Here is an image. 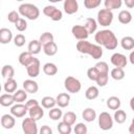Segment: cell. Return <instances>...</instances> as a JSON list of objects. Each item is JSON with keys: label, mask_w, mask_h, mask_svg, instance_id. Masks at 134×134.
<instances>
[{"label": "cell", "mask_w": 134, "mask_h": 134, "mask_svg": "<svg viewBox=\"0 0 134 134\" xmlns=\"http://www.w3.org/2000/svg\"><path fill=\"white\" fill-rule=\"evenodd\" d=\"M16 124V119L15 116L10 113V114H3L1 117V126L4 129H12L14 128Z\"/></svg>", "instance_id": "5bb4252c"}, {"label": "cell", "mask_w": 134, "mask_h": 134, "mask_svg": "<svg viewBox=\"0 0 134 134\" xmlns=\"http://www.w3.org/2000/svg\"><path fill=\"white\" fill-rule=\"evenodd\" d=\"M102 0H84V5L88 9H93L96 8L100 5Z\"/></svg>", "instance_id": "b9f144b4"}, {"label": "cell", "mask_w": 134, "mask_h": 134, "mask_svg": "<svg viewBox=\"0 0 134 134\" xmlns=\"http://www.w3.org/2000/svg\"><path fill=\"white\" fill-rule=\"evenodd\" d=\"M55 100H57V105L60 108H66L70 103V95L66 92H62L57 96Z\"/></svg>", "instance_id": "ac0fdd59"}, {"label": "cell", "mask_w": 134, "mask_h": 134, "mask_svg": "<svg viewBox=\"0 0 134 134\" xmlns=\"http://www.w3.org/2000/svg\"><path fill=\"white\" fill-rule=\"evenodd\" d=\"M40 133L41 134H51L52 133V130H51V128L50 127H48V126H42V128L40 129Z\"/></svg>", "instance_id": "681fc988"}, {"label": "cell", "mask_w": 134, "mask_h": 134, "mask_svg": "<svg viewBox=\"0 0 134 134\" xmlns=\"http://www.w3.org/2000/svg\"><path fill=\"white\" fill-rule=\"evenodd\" d=\"M88 31V34H94L96 28H97V21L94 20L93 18H87L86 19V22H85V25H84Z\"/></svg>", "instance_id": "83f0119b"}, {"label": "cell", "mask_w": 134, "mask_h": 134, "mask_svg": "<svg viewBox=\"0 0 134 134\" xmlns=\"http://www.w3.org/2000/svg\"><path fill=\"white\" fill-rule=\"evenodd\" d=\"M63 8L67 15H73L79 10V3L76 0H64Z\"/></svg>", "instance_id": "4fadbf2b"}, {"label": "cell", "mask_w": 134, "mask_h": 134, "mask_svg": "<svg viewBox=\"0 0 134 134\" xmlns=\"http://www.w3.org/2000/svg\"><path fill=\"white\" fill-rule=\"evenodd\" d=\"M126 6L128 8H133L134 7V0H124Z\"/></svg>", "instance_id": "816d5d0a"}, {"label": "cell", "mask_w": 134, "mask_h": 134, "mask_svg": "<svg viewBox=\"0 0 134 134\" xmlns=\"http://www.w3.org/2000/svg\"><path fill=\"white\" fill-rule=\"evenodd\" d=\"M41 105L45 109H51L57 105V100L51 96H44L41 100Z\"/></svg>", "instance_id": "836d02e7"}, {"label": "cell", "mask_w": 134, "mask_h": 134, "mask_svg": "<svg viewBox=\"0 0 134 134\" xmlns=\"http://www.w3.org/2000/svg\"><path fill=\"white\" fill-rule=\"evenodd\" d=\"M113 21V13L110 9L103 8L97 13V23L100 26H109Z\"/></svg>", "instance_id": "277c9868"}, {"label": "cell", "mask_w": 134, "mask_h": 134, "mask_svg": "<svg viewBox=\"0 0 134 134\" xmlns=\"http://www.w3.org/2000/svg\"><path fill=\"white\" fill-rule=\"evenodd\" d=\"M71 32L75 39L80 40H87L89 34L84 25H73L71 28Z\"/></svg>", "instance_id": "30bf717a"}, {"label": "cell", "mask_w": 134, "mask_h": 134, "mask_svg": "<svg viewBox=\"0 0 134 134\" xmlns=\"http://www.w3.org/2000/svg\"><path fill=\"white\" fill-rule=\"evenodd\" d=\"M19 63L22 65V66H25L27 67L34 60H35V57L32 53H30L29 51H24V52H21L20 55H19Z\"/></svg>", "instance_id": "e0dca14e"}, {"label": "cell", "mask_w": 134, "mask_h": 134, "mask_svg": "<svg viewBox=\"0 0 134 134\" xmlns=\"http://www.w3.org/2000/svg\"><path fill=\"white\" fill-rule=\"evenodd\" d=\"M28 114L31 118H34L35 120H40L43 115H44V110L42 109V107L40 105H37V106H34L31 108L28 109Z\"/></svg>", "instance_id": "2e32d148"}, {"label": "cell", "mask_w": 134, "mask_h": 134, "mask_svg": "<svg viewBox=\"0 0 134 134\" xmlns=\"http://www.w3.org/2000/svg\"><path fill=\"white\" fill-rule=\"evenodd\" d=\"M57 129H58L59 133H61V134H70V133H71V131H72L71 126H70V125H68V124H66V122H65V121H63V120H62L61 122H59V125H58Z\"/></svg>", "instance_id": "ab89813d"}, {"label": "cell", "mask_w": 134, "mask_h": 134, "mask_svg": "<svg viewBox=\"0 0 134 134\" xmlns=\"http://www.w3.org/2000/svg\"><path fill=\"white\" fill-rule=\"evenodd\" d=\"M14 98H15V102L16 103H23L26 100L27 98V92L24 90V89H19V90H16L14 93Z\"/></svg>", "instance_id": "d6a6232c"}, {"label": "cell", "mask_w": 134, "mask_h": 134, "mask_svg": "<svg viewBox=\"0 0 134 134\" xmlns=\"http://www.w3.org/2000/svg\"><path fill=\"white\" fill-rule=\"evenodd\" d=\"M64 87L69 93H77L82 88V84L76 77L67 76L64 81Z\"/></svg>", "instance_id": "5b68a950"}, {"label": "cell", "mask_w": 134, "mask_h": 134, "mask_svg": "<svg viewBox=\"0 0 134 134\" xmlns=\"http://www.w3.org/2000/svg\"><path fill=\"white\" fill-rule=\"evenodd\" d=\"M49 2H51V3H58V2H61V1H63V0H48Z\"/></svg>", "instance_id": "9f6ffc18"}, {"label": "cell", "mask_w": 134, "mask_h": 134, "mask_svg": "<svg viewBox=\"0 0 134 134\" xmlns=\"http://www.w3.org/2000/svg\"><path fill=\"white\" fill-rule=\"evenodd\" d=\"M43 14L50 18L52 21H60L63 18V13L53 5H47L43 8Z\"/></svg>", "instance_id": "ba28073f"}, {"label": "cell", "mask_w": 134, "mask_h": 134, "mask_svg": "<svg viewBox=\"0 0 134 134\" xmlns=\"http://www.w3.org/2000/svg\"><path fill=\"white\" fill-rule=\"evenodd\" d=\"M129 133L130 134H134V118L132 119V122H131V125L129 127Z\"/></svg>", "instance_id": "f5cc1de1"}, {"label": "cell", "mask_w": 134, "mask_h": 134, "mask_svg": "<svg viewBox=\"0 0 134 134\" xmlns=\"http://www.w3.org/2000/svg\"><path fill=\"white\" fill-rule=\"evenodd\" d=\"M76 49L83 54L91 55L94 60H98L103 57L102 46L98 44H92L87 40H80L76 43Z\"/></svg>", "instance_id": "7a4b0ae2"}, {"label": "cell", "mask_w": 134, "mask_h": 134, "mask_svg": "<svg viewBox=\"0 0 134 134\" xmlns=\"http://www.w3.org/2000/svg\"><path fill=\"white\" fill-rule=\"evenodd\" d=\"M15 102V98H14V95L12 93H4L0 96V105L3 106V107H12L14 105Z\"/></svg>", "instance_id": "ffe728a7"}, {"label": "cell", "mask_w": 134, "mask_h": 134, "mask_svg": "<svg viewBox=\"0 0 134 134\" xmlns=\"http://www.w3.org/2000/svg\"><path fill=\"white\" fill-rule=\"evenodd\" d=\"M130 108H131V110L134 112V96L130 99Z\"/></svg>", "instance_id": "11a10c76"}, {"label": "cell", "mask_w": 134, "mask_h": 134, "mask_svg": "<svg viewBox=\"0 0 134 134\" xmlns=\"http://www.w3.org/2000/svg\"><path fill=\"white\" fill-rule=\"evenodd\" d=\"M18 12L20 13L21 16L27 18L28 20H36L40 16V10L39 8L31 3H23L19 6Z\"/></svg>", "instance_id": "3957f363"}, {"label": "cell", "mask_w": 134, "mask_h": 134, "mask_svg": "<svg viewBox=\"0 0 134 134\" xmlns=\"http://www.w3.org/2000/svg\"><path fill=\"white\" fill-rule=\"evenodd\" d=\"M62 119H63V121H65L66 124L72 126V125H74V122H75V120H76V114H75L74 112H72V111H68V112H66L65 114H63Z\"/></svg>", "instance_id": "8d00e7d4"}, {"label": "cell", "mask_w": 134, "mask_h": 134, "mask_svg": "<svg viewBox=\"0 0 134 134\" xmlns=\"http://www.w3.org/2000/svg\"><path fill=\"white\" fill-rule=\"evenodd\" d=\"M13 40V32L8 28H1L0 29V43L1 44H7Z\"/></svg>", "instance_id": "d6986e66"}, {"label": "cell", "mask_w": 134, "mask_h": 134, "mask_svg": "<svg viewBox=\"0 0 134 134\" xmlns=\"http://www.w3.org/2000/svg\"><path fill=\"white\" fill-rule=\"evenodd\" d=\"M98 74H99V71L95 68V66L94 67H90L88 70H87V76H88V79L89 80H91V81H96V79H97V76H98Z\"/></svg>", "instance_id": "7bdbcfd3"}, {"label": "cell", "mask_w": 134, "mask_h": 134, "mask_svg": "<svg viewBox=\"0 0 134 134\" xmlns=\"http://www.w3.org/2000/svg\"><path fill=\"white\" fill-rule=\"evenodd\" d=\"M117 18H118V21L121 24H129L132 21V14L129 10L124 9V10H120L119 12Z\"/></svg>", "instance_id": "7402d4cb"}, {"label": "cell", "mask_w": 134, "mask_h": 134, "mask_svg": "<svg viewBox=\"0 0 134 134\" xmlns=\"http://www.w3.org/2000/svg\"><path fill=\"white\" fill-rule=\"evenodd\" d=\"M113 119L117 122V124H124L127 119V113L121 110V109H117L115 110L114 112V116H113Z\"/></svg>", "instance_id": "d590c367"}, {"label": "cell", "mask_w": 134, "mask_h": 134, "mask_svg": "<svg viewBox=\"0 0 134 134\" xmlns=\"http://www.w3.org/2000/svg\"><path fill=\"white\" fill-rule=\"evenodd\" d=\"M41 65H40V61L38 59L35 58V60L26 67V71H27V74L29 77H37L39 74H40V68Z\"/></svg>", "instance_id": "7c38bea8"}, {"label": "cell", "mask_w": 134, "mask_h": 134, "mask_svg": "<svg viewBox=\"0 0 134 134\" xmlns=\"http://www.w3.org/2000/svg\"><path fill=\"white\" fill-rule=\"evenodd\" d=\"M82 116H83L84 120H86V121H88V122H91V121H93V120L96 118V112H95V110L92 109V108H86V109L83 111Z\"/></svg>", "instance_id": "d4e9b609"}, {"label": "cell", "mask_w": 134, "mask_h": 134, "mask_svg": "<svg viewBox=\"0 0 134 134\" xmlns=\"http://www.w3.org/2000/svg\"><path fill=\"white\" fill-rule=\"evenodd\" d=\"M43 72L46 75L52 76V75L58 73V67L53 63H46V64L43 65Z\"/></svg>", "instance_id": "4316f807"}, {"label": "cell", "mask_w": 134, "mask_h": 134, "mask_svg": "<svg viewBox=\"0 0 134 134\" xmlns=\"http://www.w3.org/2000/svg\"><path fill=\"white\" fill-rule=\"evenodd\" d=\"M73 131H74L75 134H87L88 129H87V126H86L85 124H83V122H79V124L75 125Z\"/></svg>", "instance_id": "f6af8a7d"}, {"label": "cell", "mask_w": 134, "mask_h": 134, "mask_svg": "<svg viewBox=\"0 0 134 134\" xmlns=\"http://www.w3.org/2000/svg\"><path fill=\"white\" fill-rule=\"evenodd\" d=\"M15 27H16V29L18 30V31H24V30H26V28H27V23H26V21L23 19V18H20L16 23H15Z\"/></svg>", "instance_id": "bcb514c9"}, {"label": "cell", "mask_w": 134, "mask_h": 134, "mask_svg": "<svg viewBox=\"0 0 134 134\" xmlns=\"http://www.w3.org/2000/svg\"><path fill=\"white\" fill-rule=\"evenodd\" d=\"M112 65L114 67H119V68H124L127 66V63H128V59L126 58L125 54L122 53H119V52H115L111 55V59H110Z\"/></svg>", "instance_id": "9c48e42d"}, {"label": "cell", "mask_w": 134, "mask_h": 134, "mask_svg": "<svg viewBox=\"0 0 134 134\" xmlns=\"http://www.w3.org/2000/svg\"><path fill=\"white\" fill-rule=\"evenodd\" d=\"M42 47H43V46H42V44L40 43L39 40H32V41L29 42L27 49H28V51H29L30 53H32V54H38V53L41 51Z\"/></svg>", "instance_id": "603a6c76"}, {"label": "cell", "mask_w": 134, "mask_h": 134, "mask_svg": "<svg viewBox=\"0 0 134 134\" xmlns=\"http://www.w3.org/2000/svg\"><path fill=\"white\" fill-rule=\"evenodd\" d=\"M27 111H28V108H27L26 104L24 105L22 103H16V105H13L10 107V113L15 117H23V116H25Z\"/></svg>", "instance_id": "8fae6325"}, {"label": "cell", "mask_w": 134, "mask_h": 134, "mask_svg": "<svg viewBox=\"0 0 134 134\" xmlns=\"http://www.w3.org/2000/svg\"><path fill=\"white\" fill-rule=\"evenodd\" d=\"M48 115H49L50 119H52V120H59L60 118L63 117V112H62V110L60 108H54L53 107V108L50 109Z\"/></svg>", "instance_id": "f35d334b"}, {"label": "cell", "mask_w": 134, "mask_h": 134, "mask_svg": "<svg viewBox=\"0 0 134 134\" xmlns=\"http://www.w3.org/2000/svg\"><path fill=\"white\" fill-rule=\"evenodd\" d=\"M20 19V13L17 12V10H12L8 13L7 15V20L10 22V23H16L18 20Z\"/></svg>", "instance_id": "7dc6e473"}, {"label": "cell", "mask_w": 134, "mask_h": 134, "mask_svg": "<svg viewBox=\"0 0 134 134\" xmlns=\"http://www.w3.org/2000/svg\"><path fill=\"white\" fill-rule=\"evenodd\" d=\"M3 89L5 92L7 93H14L17 90V82L14 77L10 79H6L4 85H3Z\"/></svg>", "instance_id": "44dd1931"}, {"label": "cell", "mask_w": 134, "mask_h": 134, "mask_svg": "<svg viewBox=\"0 0 134 134\" xmlns=\"http://www.w3.org/2000/svg\"><path fill=\"white\" fill-rule=\"evenodd\" d=\"M120 45L125 50H132L134 48V38L127 36L120 40Z\"/></svg>", "instance_id": "484cf974"}, {"label": "cell", "mask_w": 134, "mask_h": 134, "mask_svg": "<svg viewBox=\"0 0 134 134\" xmlns=\"http://www.w3.org/2000/svg\"><path fill=\"white\" fill-rule=\"evenodd\" d=\"M98 127L104 130L108 131L113 127V118L108 112H102L98 116Z\"/></svg>", "instance_id": "8992f818"}, {"label": "cell", "mask_w": 134, "mask_h": 134, "mask_svg": "<svg viewBox=\"0 0 134 134\" xmlns=\"http://www.w3.org/2000/svg\"><path fill=\"white\" fill-rule=\"evenodd\" d=\"M37 105H40L37 99H29V100L26 102V106H27L28 109L31 108V107H34V106H37Z\"/></svg>", "instance_id": "f907efd6"}, {"label": "cell", "mask_w": 134, "mask_h": 134, "mask_svg": "<svg viewBox=\"0 0 134 134\" xmlns=\"http://www.w3.org/2000/svg\"><path fill=\"white\" fill-rule=\"evenodd\" d=\"M17 1H23V0H17Z\"/></svg>", "instance_id": "6f0895ef"}, {"label": "cell", "mask_w": 134, "mask_h": 134, "mask_svg": "<svg viewBox=\"0 0 134 134\" xmlns=\"http://www.w3.org/2000/svg\"><path fill=\"white\" fill-rule=\"evenodd\" d=\"M22 130L25 134H37L39 132L38 127H37V120L34 118L26 117L22 121Z\"/></svg>", "instance_id": "52a82bcc"}, {"label": "cell", "mask_w": 134, "mask_h": 134, "mask_svg": "<svg viewBox=\"0 0 134 134\" xmlns=\"http://www.w3.org/2000/svg\"><path fill=\"white\" fill-rule=\"evenodd\" d=\"M129 61H130V63H131L132 65H134V50L131 51V53H130V55H129Z\"/></svg>", "instance_id": "db71d44e"}, {"label": "cell", "mask_w": 134, "mask_h": 134, "mask_svg": "<svg viewBox=\"0 0 134 134\" xmlns=\"http://www.w3.org/2000/svg\"><path fill=\"white\" fill-rule=\"evenodd\" d=\"M39 41H40V43L42 44V46H44V45H46V44H48V43H50V42H53V35H52L51 32H48V31L43 32V34L40 36Z\"/></svg>", "instance_id": "74e56055"}, {"label": "cell", "mask_w": 134, "mask_h": 134, "mask_svg": "<svg viewBox=\"0 0 134 134\" xmlns=\"http://www.w3.org/2000/svg\"><path fill=\"white\" fill-rule=\"evenodd\" d=\"M23 89L28 93H37L39 90V85L36 81L28 79L23 82Z\"/></svg>", "instance_id": "9a60e30c"}, {"label": "cell", "mask_w": 134, "mask_h": 134, "mask_svg": "<svg viewBox=\"0 0 134 134\" xmlns=\"http://www.w3.org/2000/svg\"><path fill=\"white\" fill-rule=\"evenodd\" d=\"M104 4H105V8L114 10V9L120 8L122 4V0H105Z\"/></svg>", "instance_id": "f546056e"}, {"label": "cell", "mask_w": 134, "mask_h": 134, "mask_svg": "<svg viewBox=\"0 0 134 134\" xmlns=\"http://www.w3.org/2000/svg\"><path fill=\"white\" fill-rule=\"evenodd\" d=\"M94 40L96 44L104 46L108 50H114L118 44L116 36L110 29H103L97 31L94 36Z\"/></svg>", "instance_id": "6da1fadb"}, {"label": "cell", "mask_w": 134, "mask_h": 134, "mask_svg": "<svg viewBox=\"0 0 134 134\" xmlns=\"http://www.w3.org/2000/svg\"><path fill=\"white\" fill-rule=\"evenodd\" d=\"M95 68L99 71V73H109V66L106 62H97L95 64Z\"/></svg>", "instance_id": "ee69618b"}, {"label": "cell", "mask_w": 134, "mask_h": 134, "mask_svg": "<svg viewBox=\"0 0 134 134\" xmlns=\"http://www.w3.org/2000/svg\"><path fill=\"white\" fill-rule=\"evenodd\" d=\"M99 94V91H98V88L95 87V86H90L86 92H85V96L87 99L89 100H92V99H95Z\"/></svg>", "instance_id": "4dcf8cb0"}, {"label": "cell", "mask_w": 134, "mask_h": 134, "mask_svg": "<svg viewBox=\"0 0 134 134\" xmlns=\"http://www.w3.org/2000/svg\"><path fill=\"white\" fill-rule=\"evenodd\" d=\"M1 74H2V77L4 79H10V77H14L15 75V69L12 65H4L1 69Z\"/></svg>", "instance_id": "e575fe53"}, {"label": "cell", "mask_w": 134, "mask_h": 134, "mask_svg": "<svg viewBox=\"0 0 134 134\" xmlns=\"http://www.w3.org/2000/svg\"><path fill=\"white\" fill-rule=\"evenodd\" d=\"M14 43L17 47H22L25 44V37L22 34H18L14 37Z\"/></svg>", "instance_id": "c3c4849f"}, {"label": "cell", "mask_w": 134, "mask_h": 134, "mask_svg": "<svg viewBox=\"0 0 134 134\" xmlns=\"http://www.w3.org/2000/svg\"><path fill=\"white\" fill-rule=\"evenodd\" d=\"M43 51H44V53L46 55L52 57L58 52V45L54 42H50V43H48V44L43 46Z\"/></svg>", "instance_id": "cb8c5ba5"}, {"label": "cell", "mask_w": 134, "mask_h": 134, "mask_svg": "<svg viewBox=\"0 0 134 134\" xmlns=\"http://www.w3.org/2000/svg\"><path fill=\"white\" fill-rule=\"evenodd\" d=\"M110 75L113 80L115 81H120L125 77V71H124V68H119V67H114L111 72H110Z\"/></svg>", "instance_id": "1f68e13d"}, {"label": "cell", "mask_w": 134, "mask_h": 134, "mask_svg": "<svg viewBox=\"0 0 134 134\" xmlns=\"http://www.w3.org/2000/svg\"><path fill=\"white\" fill-rule=\"evenodd\" d=\"M120 104H121L120 103V99L117 96H110L107 99V106H108V108L111 109V110H114V111L117 110V109H119Z\"/></svg>", "instance_id": "f1b7e54d"}, {"label": "cell", "mask_w": 134, "mask_h": 134, "mask_svg": "<svg viewBox=\"0 0 134 134\" xmlns=\"http://www.w3.org/2000/svg\"><path fill=\"white\" fill-rule=\"evenodd\" d=\"M108 80H109V73H99L95 82H96L97 86L105 87L108 84Z\"/></svg>", "instance_id": "60d3db41"}]
</instances>
